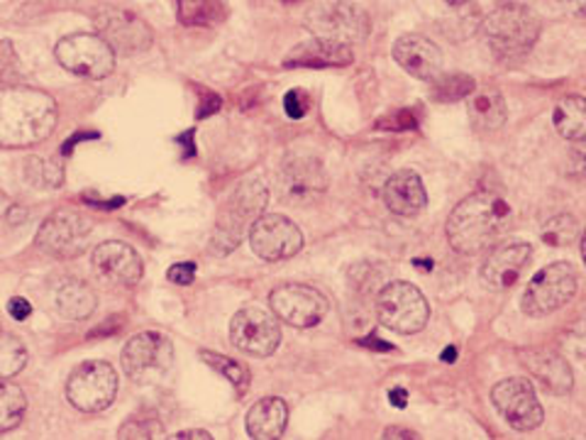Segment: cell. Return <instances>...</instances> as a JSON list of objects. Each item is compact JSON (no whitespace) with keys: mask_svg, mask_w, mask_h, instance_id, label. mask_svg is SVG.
Returning <instances> with one entry per match:
<instances>
[{"mask_svg":"<svg viewBox=\"0 0 586 440\" xmlns=\"http://www.w3.org/2000/svg\"><path fill=\"white\" fill-rule=\"evenodd\" d=\"M59 118L54 98L37 88L0 86V147H32L50 138Z\"/></svg>","mask_w":586,"mask_h":440,"instance_id":"cell-1","label":"cell"},{"mask_svg":"<svg viewBox=\"0 0 586 440\" xmlns=\"http://www.w3.org/2000/svg\"><path fill=\"white\" fill-rule=\"evenodd\" d=\"M511 218V206L493 191L467 196L447 221V240L459 255H479L501 238Z\"/></svg>","mask_w":586,"mask_h":440,"instance_id":"cell-2","label":"cell"},{"mask_svg":"<svg viewBox=\"0 0 586 440\" xmlns=\"http://www.w3.org/2000/svg\"><path fill=\"white\" fill-rule=\"evenodd\" d=\"M540 30H543V20L538 18L533 8L521 3L493 8L481 22L484 42L501 60L525 54L538 42Z\"/></svg>","mask_w":586,"mask_h":440,"instance_id":"cell-3","label":"cell"},{"mask_svg":"<svg viewBox=\"0 0 586 440\" xmlns=\"http://www.w3.org/2000/svg\"><path fill=\"white\" fill-rule=\"evenodd\" d=\"M269 191L262 182H245L238 186V191L225 203L220 216H218V228L216 238H213L210 253L228 255L235 250L245 238V233H250L252 223L262 216V211L267 208Z\"/></svg>","mask_w":586,"mask_h":440,"instance_id":"cell-4","label":"cell"},{"mask_svg":"<svg viewBox=\"0 0 586 440\" xmlns=\"http://www.w3.org/2000/svg\"><path fill=\"white\" fill-rule=\"evenodd\" d=\"M377 315L389 331L411 335L425 329L431 307L419 287L409 281H391L377 293Z\"/></svg>","mask_w":586,"mask_h":440,"instance_id":"cell-5","label":"cell"},{"mask_svg":"<svg viewBox=\"0 0 586 440\" xmlns=\"http://www.w3.org/2000/svg\"><path fill=\"white\" fill-rule=\"evenodd\" d=\"M118 372L106 359H86L66 379V399L78 411H106L118 397Z\"/></svg>","mask_w":586,"mask_h":440,"instance_id":"cell-6","label":"cell"},{"mask_svg":"<svg viewBox=\"0 0 586 440\" xmlns=\"http://www.w3.org/2000/svg\"><path fill=\"white\" fill-rule=\"evenodd\" d=\"M56 62H59L66 72L82 78H106L116 69V50L94 32H76V35H66L54 47Z\"/></svg>","mask_w":586,"mask_h":440,"instance_id":"cell-7","label":"cell"},{"mask_svg":"<svg viewBox=\"0 0 586 440\" xmlns=\"http://www.w3.org/2000/svg\"><path fill=\"white\" fill-rule=\"evenodd\" d=\"M120 363L132 382H138V385H154L174 365L172 341L162 333H138L122 347Z\"/></svg>","mask_w":586,"mask_h":440,"instance_id":"cell-8","label":"cell"},{"mask_svg":"<svg viewBox=\"0 0 586 440\" xmlns=\"http://www.w3.org/2000/svg\"><path fill=\"white\" fill-rule=\"evenodd\" d=\"M577 293V272L567 262H552L531 279L521 307L533 319H543L547 313H555L574 299Z\"/></svg>","mask_w":586,"mask_h":440,"instance_id":"cell-9","label":"cell"},{"mask_svg":"<svg viewBox=\"0 0 586 440\" xmlns=\"http://www.w3.org/2000/svg\"><path fill=\"white\" fill-rule=\"evenodd\" d=\"M306 28L315 37L352 44L365 42L371 32V20L362 8L347 0H333L311 10L306 18Z\"/></svg>","mask_w":586,"mask_h":440,"instance_id":"cell-10","label":"cell"},{"mask_svg":"<svg viewBox=\"0 0 586 440\" xmlns=\"http://www.w3.org/2000/svg\"><path fill=\"white\" fill-rule=\"evenodd\" d=\"M94 22L98 28V35L104 37L116 54H140L152 47L154 35L152 28L146 22L130 13L126 8H116V6H104L96 10Z\"/></svg>","mask_w":586,"mask_h":440,"instance_id":"cell-11","label":"cell"},{"mask_svg":"<svg viewBox=\"0 0 586 440\" xmlns=\"http://www.w3.org/2000/svg\"><path fill=\"white\" fill-rule=\"evenodd\" d=\"M491 401L496 406V411L501 414V419L521 433L535 431L545 419V411L538 401L535 387L523 377H511L499 382L491 391Z\"/></svg>","mask_w":586,"mask_h":440,"instance_id":"cell-12","label":"cell"},{"mask_svg":"<svg viewBox=\"0 0 586 440\" xmlns=\"http://www.w3.org/2000/svg\"><path fill=\"white\" fill-rule=\"evenodd\" d=\"M230 341L242 353L252 357H269L281 343V329L274 311L247 307L235 313L230 323Z\"/></svg>","mask_w":586,"mask_h":440,"instance_id":"cell-13","label":"cell"},{"mask_svg":"<svg viewBox=\"0 0 586 440\" xmlns=\"http://www.w3.org/2000/svg\"><path fill=\"white\" fill-rule=\"evenodd\" d=\"M91 238V225L74 211H56L42 223L37 233V247L50 257L72 259L78 257Z\"/></svg>","mask_w":586,"mask_h":440,"instance_id":"cell-14","label":"cell"},{"mask_svg":"<svg viewBox=\"0 0 586 440\" xmlns=\"http://www.w3.org/2000/svg\"><path fill=\"white\" fill-rule=\"evenodd\" d=\"M269 307H272L276 319L293 325V329H313L328 315L330 303L318 289L306 285H284L272 291Z\"/></svg>","mask_w":586,"mask_h":440,"instance_id":"cell-15","label":"cell"},{"mask_svg":"<svg viewBox=\"0 0 586 440\" xmlns=\"http://www.w3.org/2000/svg\"><path fill=\"white\" fill-rule=\"evenodd\" d=\"M250 245L257 257L267 262H281L301 253L303 235L299 225L279 213H262L250 228Z\"/></svg>","mask_w":586,"mask_h":440,"instance_id":"cell-16","label":"cell"},{"mask_svg":"<svg viewBox=\"0 0 586 440\" xmlns=\"http://www.w3.org/2000/svg\"><path fill=\"white\" fill-rule=\"evenodd\" d=\"M279 191L289 203H308L328 191V172L315 157H291L279 172Z\"/></svg>","mask_w":586,"mask_h":440,"instance_id":"cell-17","label":"cell"},{"mask_svg":"<svg viewBox=\"0 0 586 440\" xmlns=\"http://www.w3.org/2000/svg\"><path fill=\"white\" fill-rule=\"evenodd\" d=\"M533 247L525 243H506L493 247L481 265V281L493 291L511 289L531 262Z\"/></svg>","mask_w":586,"mask_h":440,"instance_id":"cell-18","label":"cell"},{"mask_svg":"<svg viewBox=\"0 0 586 440\" xmlns=\"http://www.w3.org/2000/svg\"><path fill=\"white\" fill-rule=\"evenodd\" d=\"M91 259H94L96 272L100 277H106L108 281H112V285L134 287L144 272L142 257L128 243H118V240L100 243L94 250Z\"/></svg>","mask_w":586,"mask_h":440,"instance_id":"cell-19","label":"cell"},{"mask_svg":"<svg viewBox=\"0 0 586 440\" xmlns=\"http://www.w3.org/2000/svg\"><path fill=\"white\" fill-rule=\"evenodd\" d=\"M352 62V44L313 37L296 44L284 60V66L286 69H343Z\"/></svg>","mask_w":586,"mask_h":440,"instance_id":"cell-20","label":"cell"},{"mask_svg":"<svg viewBox=\"0 0 586 440\" xmlns=\"http://www.w3.org/2000/svg\"><path fill=\"white\" fill-rule=\"evenodd\" d=\"M393 60L403 72L421 82H433L443 72V52L433 40L423 35H403L393 44Z\"/></svg>","mask_w":586,"mask_h":440,"instance_id":"cell-21","label":"cell"},{"mask_svg":"<svg viewBox=\"0 0 586 440\" xmlns=\"http://www.w3.org/2000/svg\"><path fill=\"white\" fill-rule=\"evenodd\" d=\"M521 359L525 363L528 372L535 379H540V385H543L550 394H569L574 387V377H572V369L567 365V359L552 353V350H528V353H521Z\"/></svg>","mask_w":586,"mask_h":440,"instance_id":"cell-22","label":"cell"},{"mask_svg":"<svg viewBox=\"0 0 586 440\" xmlns=\"http://www.w3.org/2000/svg\"><path fill=\"white\" fill-rule=\"evenodd\" d=\"M384 203L397 216H415L427 206V194L421 176L413 169H401L384 184Z\"/></svg>","mask_w":586,"mask_h":440,"instance_id":"cell-23","label":"cell"},{"mask_svg":"<svg viewBox=\"0 0 586 440\" xmlns=\"http://www.w3.org/2000/svg\"><path fill=\"white\" fill-rule=\"evenodd\" d=\"M289 423V406L279 397L259 399L247 414V433L257 440L281 438Z\"/></svg>","mask_w":586,"mask_h":440,"instance_id":"cell-24","label":"cell"},{"mask_svg":"<svg viewBox=\"0 0 586 440\" xmlns=\"http://www.w3.org/2000/svg\"><path fill=\"white\" fill-rule=\"evenodd\" d=\"M54 307L64 319L69 321H84L88 315H94L98 307L96 291L78 279H66L54 293Z\"/></svg>","mask_w":586,"mask_h":440,"instance_id":"cell-25","label":"cell"},{"mask_svg":"<svg viewBox=\"0 0 586 440\" xmlns=\"http://www.w3.org/2000/svg\"><path fill=\"white\" fill-rule=\"evenodd\" d=\"M469 122L471 128L479 132L499 130L506 118H509V108L499 92H479L469 96Z\"/></svg>","mask_w":586,"mask_h":440,"instance_id":"cell-26","label":"cell"},{"mask_svg":"<svg viewBox=\"0 0 586 440\" xmlns=\"http://www.w3.org/2000/svg\"><path fill=\"white\" fill-rule=\"evenodd\" d=\"M552 122L562 138L577 142L586 138V98L567 96L562 98L552 112Z\"/></svg>","mask_w":586,"mask_h":440,"instance_id":"cell-27","label":"cell"},{"mask_svg":"<svg viewBox=\"0 0 586 440\" xmlns=\"http://www.w3.org/2000/svg\"><path fill=\"white\" fill-rule=\"evenodd\" d=\"M178 22L186 28H213L228 18L223 0H176Z\"/></svg>","mask_w":586,"mask_h":440,"instance_id":"cell-28","label":"cell"},{"mask_svg":"<svg viewBox=\"0 0 586 440\" xmlns=\"http://www.w3.org/2000/svg\"><path fill=\"white\" fill-rule=\"evenodd\" d=\"M28 397L18 385L8 379H0V433L13 431L25 419Z\"/></svg>","mask_w":586,"mask_h":440,"instance_id":"cell-29","label":"cell"},{"mask_svg":"<svg viewBox=\"0 0 586 440\" xmlns=\"http://www.w3.org/2000/svg\"><path fill=\"white\" fill-rule=\"evenodd\" d=\"M431 84H433V98L443 100V104H455V100L469 98L477 88L475 78L462 72H455V74L440 72Z\"/></svg>","mask_w":586,"mask_h":440,"instance_id":"cell-30","label":"cell"},{"mask_svg":"<svg viewBox=\"0 0 586 440\" xmlns=\"http://www.w3.org/2000/svg\"><path fill=\"white\" fill-rule=\"evenodd\" d=\"M28 365V350L20 337L0 331V379L20 375Z\"/></svg>","mask_w":586,"mask_h":440,"instance_id":"cell-31","label":"cell"},{"mask_svg":"<svg viewBox=\"0 0 586 440\" xmlns=\"http://www.w3.org/2000/svg\"><path fill=\"white\" fill-rule=\"evenodd\" d=\"M200 359L216 372H220V375L228 382H232L235 387H240V389L250 387L252 375H250V367H247L245 363H238V359L225 357L220 353H213V350H200Z\"/></svg>","mask_w":586,"mask_h":440,"instance_id":"cell-32","label":"cell"},{"mask_svg":"<svg viewBox=\"0 0 586 440\" xmlns=\"http://www.w3.org/2000/svg\"><path fill=\"white\" fill-rule=\"evenodd\" d=\"M577 238H579V223L577 218L569 216V213L550 218L543 225V243L550 247H569Z\"/></svg>","mask_w":586,"mask_h":440,"instance_id":"cell-33","label":"cell"},{"mask_svg":"<svg viewBox=\"0 0 586 440\" xmlns=\"http://www.w3.org/2000/svg\"><path fill=\"white\" fill-rule=\"evenodd\" d=\"M160 436H162V423L150 414L132 416V419L122 423V428L118 431V438L122 440H150Z\"/></svg>","mask_w":586,"mask_h":440,"instance_id":"cell-34","label":"cell"},{"mask_svg":"<svg viewBox=\"0 0 586 440\" xmlns=\"http://www.w3.org/2000/svg\"><path fill=\"white\" fill-rule=\"evenodd\" d=\"M28 176H30V182L40 189H54L62 184V169L47 160H30Z\"/></svg>","mask_w":586,"mask_h":440,"instance_id":"cell-35","label":"cell"},{"mask_svg":"<svg viewBox=\"0 0 586 440\" xmlns=\"http://www.w3.org/2000/svg\"><path fill=\"white\" fill-rule=\"evenodd\" d=\"M562 341H565V347L569 350V353L579 355V357L586 355V315H582V319H577L569 325L565 335H562Z\"/></svg>","mask_w":586,"mask_h":440,"instance_id":"cell-36","label":"cell"},{"mask_svg":"<svg viewBox=\"0 0 586 440\" xmlns=\"http://www.w3.org/2000/svg\"><path fill=\"white\" fill-rule=\"evenodd\" d=\"M419 122H415L413 110H399L391 112V116L377 120V130H391V132H401V130H413Z\"/></svg>","mask_w":586,"mask_h":440,"instance_id":"cell-37","label":"cell"},{"mask_svg":"<svg viewBox=\"0 0 586 440\" xmlns=\"http://www.w3.org/2000/svg\"><path fill=\"white\" fill-rule=\"evenodd\" d=\"M567 174L586 182V138L572 144L567 157Z\"/></svg>","mask_w":586,"mask_h":440,"instance_id":"cell-38","label":"cell"},{"mask_svg":"<svg viewBox=\"0 0 586 440\" xmlns=\"http://www.w3.org/2000/svg\"><path fill=\"white\" fill-rule=\"evenodd\" d=\"M311 108V98L301 92V88H291V92L286 94L284 98V110H286V116L293 118V120H299L303 118L308 112Z\"/></svg>","mask_w":586,"mask_h":440,"instance_id":"cell-39","label":"cell"},{"mask_svg":"<svg viewBox=\"0 0 586 440\" xmlns=\"http://www.w3.org/2000/svg\"><path fill=\"white\" fill-rule=\"evenodd\" d=\"M166 277H169V281H174V285L188 287L191 281L196 279V265L194 262H176V265L169 267Z\"/></svg>","mask_w":586,"mask_h":440,"instance_id":"cell-40","label":"cell"},{"mask_svg":"<svg viewBox=\"0 0 586 440\" xmlns=\"http://www.w3.org/2000/svg\"><path fill=\"white\" fill-rule=\"evenodd\" d=\"M8 313L13 315L15 321H28V319H30V313H32L30 301H28V299H22V297L10 299V301H8Z\"/></svg>","mask_w":586,"mask_h":440,"instance_id":"cell-41","label":"cell"},{"mask_svg":"<svg viewBox=\"0 0 586 440\" xmlns=\"http://www.w3.org/2000/svg\"><path fill=\"white\" fill-rule=\"evenodd\" d=\"M560 3L567 10V13L577 15V18H586V0H560Z\"/></svg>","mask_w":586,"mask_h":440,"instance_id":"cell-42","label":"cell"},{"mask_svg":"<svg viewBox=\"0 0 586 440\" xmlns=\"http://www.w3.org/2000/svg\"><path fill=\"white\" fill-rule=\"evenodd\" d=\"M389 401L397 406V409H403L405 401H409V391H405L403 387H397V389H391L389 391Z\"/></svg>","mask_w":586,"mask_h":440,"instance_id":"cell-43","label":"cell"},{"mask_svg":"<svg viewBox=\"0 0 586 440\" xmlns=\"http://www.w3.org/2000/svg\"><path fill=\"white\" fill-rule=\"evenodd\" d=\"M174 440H186V438H198V440H210L213 436L208 431H178L172 436Z\"/></svg>","mask_w":586,"mask_h":440,"instance_id":"cell-44","label":"cell"},{"mask_svg":"<svg viewBox=\"0 0 586 440\" xmlns=\"http://www.w3.org/2000/svg\"><path fill=\"white\" fill-rule=\"evenodd\" d=\"M384 438H419V433H413V431H403V428H387L384 431Z\"/></svg>","mask_w":586,"mask_h":440,"instance_id":"cell-45","label":"cell"},{"mask_svg":"<svg viewBox=\"0 0 586 440\" xmlns=\"http://www.w3.org/2000/svg\"><path fill=\"white\" fill-rule=\"evenodd\" d=\"M443 359H445V363H455V359H457V350L455 347H447L445 353H443Z\"/></svg>","mask_w":586,"mask_h":440,"instance_id":"cell-46","label":"cell"},{"mask_svg":"<svg viewBox=\"0 0 586 440\" xmlns=\"http://www.w3.org/2000/svg\"><path fill=\"white\" fill-rule=\"evenodd\" d=\"M582 257H584V265H586V230H584V238H582Z\"/></svg>","mask_w":586,"mask_h":440,"instance_id":"cell-47","label":"cell"},{"mask_svg":"<svg viewBox=\"0 0 586 440\" xmlns=\"http://www.w3.org/2000/svg\"><path fill=\"white\" fill-rule=\"evenodd\" d=\"M445 3H449V6H465L467 0H445Z\"/></svg>","mask_w":586,"mask_h":440,"instance_id":"cell-48","label":"cell"},{"mask_svg":"<svg viewBox=\"0 0 586 440\" xmlns=\"http://www.w3.org/2000/svg\"><path fill=\"white\" fill-rule=\"evenodd\" d=\"M286 3H296V0H286Z\"/></svg>","mask_w":586,"mask_h":440,"instance_id":"cell-49","label":"cell"}]
</instances>
